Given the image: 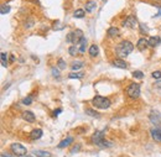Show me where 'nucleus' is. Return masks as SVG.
I'll return each mask as SVG.
<instances>
[{
    "mask_svg": "<svg viewBox=\"0 0 161 157\" xmlns=\"http://www.w3.org/2000/svg\"><path fill=\"white\" fill-rule=\"evenodd\" d=\"M66 42H67V43H73V42H75V33H73V31L70 32V33L66 36Z\"/></svg>",
    "mask_w": 161,
    "mask_h": 157,
    "instance_id": "nucleus-29",
    "label": "nucleus"
},
{
    "mask_svg": "<svg viewBox=\"0 0 161 157\" xmlns=\"http://www.w3.org/2000/svg\"><path fill=\"white\" fill-rule=\"evenodd\" d=\"M92 104L98 108V109H108L110 105H112V102L105 98V97H102V95H95L93 99H92Z\"/></svg>",
    "mask_w": 161,
    "mask_h": 157,
    "instance_id": "nucleus-2",
    "label": "nucleus"
},
{
    "mask_svg": "<svg viewBox=\"0 0 161 157\" xmlns=\"http://www.w3.org/2000/svg\"><path fill=\"white\" fill-rule=\"evenodd\" d=\"M61 111H62L61 109H58V110H55V111H53V116H57V115H58Z\"/></svg>",
    "mask_w": 161,
    "mask_h": 157,
    "instance_id": "nucleus-41",
    "label": "nucleus"
},
{
    "mask_svg": "<svg viewBox=\"0 0 161 157\" xmlns=\"http://www.w3.org/2000/svg\"><path fill=\"white\" fill-rule=\"evenodd\" d=\"M42 137V130L41 129H34L30 133V139L31 140H39Z\"/></svg>",
    "mask_w": 161,
    "mask_h": 157,
    "instance_id": "nucleus-12",
    "label": "nucleus"
},
{
    "mask_svg": "<svg viewBox=\"0 0 161 157\" xmlns=\"http://www.w3.org/2000/svg\"><path fill=\"white\" fill-rule=\"evenodd\" d=\"M155 5H156V6H160V5H161V0H155Z\"/></svg>",
    "mask_w": 161,
    "mask_h": 157,
    "instance_id": "nucleus-42",
    "label": "nucleus"
},
{
    "mask_svg": "<svg viewBox=\"0 0 161 157\" xmlns=\"http://www.w3.org/2000/svg\"><path fill=\"white\" fill-rule=\"evenodd\" d=\"M78 51H80V50H78L76 46H71V47L68 48V53H70L72 57H76L77 53H78Z\"/></svg>",
    "mask_w": 161,
    "mask_h": 157,
    "instance_id": "nucleus-26",
    "label": "nucleus"
},
{
    "mask_svg": "<svg viewBox=\"0 0 161 157\" xmlns=\"http://www.w3.org/2000/svg\"><path fill=\"white\" fill-rule=\"evenodd\" d=\"M107 35H108L109 37H117V36L120 35V31H119V28H117V27H109L108 31H107Z\"/></svg>",
    "mask_w": 161,
    "mask_h": 157,
    "instance_id": "nucleus-18",
    "label": "nucleus"
},
{
    "mask_svg": "<svg viewBox=\"0 0 161 157\" xmlns=\"http://www.w3.org/2000/svg\"><path fill=\"white\" fill-rule=\"evenodd\" d=\"M9 58H10V59H9L10 62H15V61H16V58H15V56H14V55H10V56H9Z\"/></svg>",
    "mask_w": 161,
    "mask_h": 157,
    "instance_id": "nucleus-39",
    "label": "nucleus"
},
{
    "mask_svg": "<svg viewBox=\"0 0 161 157\" xmlns=\"http://www.w3.org/2000/svg\"><path fill=\"white\" fill-rule=\"evenodd\" d=\"M126 94L130 99H138L140 97V84L139 83H131L126 88Z\"/></svg>",
    "mask_w": 161,
    "mask_h": 157,
    "instance_id": "nucleus-3",
    "label": "nucleus"
},
{
    "mask_svg": "<svg viewBox=\"0 0 161 157\" xmlns=\"http://www.w3.org/2000/svg\"><path fill=\"white\" fill-rule=\"evenodd\" d=\"M133 50H134V45H133L130 41H128V40L122 41V42L115 47L117 55H118L119 57H122V58L129 56V55L133 52Z\"/></svg>",
    "mask_w": 161,
    "mask_h": 157,
    "instance_id": "nucleus-1",
    "label": "nucleus"
},
{
    "mask_svg": "<svg viewBox=\"0 0 161 157\" xmlns=\"http://www.w3.org/2000/svg\"><path fill=\"white\" fill-rule=\"evenodd\" d=\"M72 142H73V137H72V136H67L66 139H63V140L57 145V147H58V149H65V147H68Z\"/></svg>",
    "mask_w": 161,
    "mask_h": 157,
    "instance_id": "nucleus-11",
    "label": "nucleus"
},
{
    "mask_svg": "<svg viewBox=\"0 0 161 157\" xmlns=\"http://www.w3.org/2000/svg\"><path fill=\"white\" fill-rule=\"evenodd\" d=\"M149 120L153 125L158 126L161 124V114L158 110H151V113L149 114Z\"/></svg>",
    "mask_w": 161,
    "mask_h": 157,
    "instance_id": "nucleus-5",
    "label": "nucleus"
},
{
    "mask_svg": "<svg viewBox=\"0 0 161 157\" xmlns=\"http://www.w3.org/2000/svg\"><path fill=\"white\" fill-rule=\"evenodd\" d=\"M83 77H84V73H83V72H80V73L72 72V73L68 74V78H70V79H82Z\"/></svg>",
    "mask_w": 161,
    "mask_h": 157,
    "instance_id": "nucleus-20",
    "label": "nucleus"
},
{
    "mask_svg": "<svg viewBox=\"0 0 161 157\" xmlns=\"http://www.w3.org/2000/svg\"><path fill=\"white\" fill-rule=\"evenodd\" d=\"M34 24H35L34 19H32V17H29V19H27V21H25L24 26H25V28H31V27L34 26Z\"/></svg>",
    "mask_w": 161,
    "mask_h": 157,
    "instance_id": "nucleus-28",
    "label": "nucleus"
},
{
    "mask_svg": "<svg viewBox=\"0 0 161 157\" xmlns=\"http://www.w3.org/2000/svg\"><path fill=\"white\" fill-rule=\"evenodd\" d=\"M1 66L4 68H6V66H7V56L4 52H1Z\"/></svg>",
    "mask_w": 161,
    "mask_h": 157,
    "instance_id": "nucleus-30",
    "label": "nucleus"
},
{
    "mask_svg": "<svg viewBox=\"0 0 161 157\" xmlns=\"http://www.w3.org/2000/svg\"><path fill=\"white\" fill-rule=\"evenodd\" d=\"M150 134H151V137H153L155 141L161 142V128H151Z\"/></svg>",
    "mask_w": 161,
    "mask_h": 157,
    "instance_id": "nucleus-10",
    "label": "nucleus"
},
{
    "mask_svg": "<svg viewBox=\"0 0 161 157\" xmlns=\"http://www.w3.org/2000/svg\"><path fill=\"white\" fill-rule=\"evenodd\" d=\"M24 157H36V156H34V155H31V156H29V155H26V156H24Z\"/></svg>",
    "mask_w": 161,
    "mask_h": 157,
    "instance_id": "nucleus-44",
    "label": "nucleus"
},
{
    "mask_svg": "<svg viewBox=\"0 0 161 157\" xmlns=\"http://www.w3.org/2000/svg\"><path fill=\"white\" fill-rule=\"evenodd\" d=\"M105 137H104V131H95L93 135H92V142L95 144L97 146H99V144L102 141H104Z\"/></svg>",
    "mask_w": 161,
    "mask_h": 157,
    "instance_id": "nucleus-7",
    "label": "nucleus"
},
{
    "mask_svg": "<svg viewBox=\"0 0 161 157\" xmlns=\"http://www.w3.org/2000/svg\"><path fill=\"white\" fill-rule=\"evenodd\" d=\"M80 45V47H78V50H80V52H85V48H87V38L85 37H83L82 40H80V42L78 43Z\"/></svg>",
    "mask_w": 161,
    "mask_h": 157,
    "instance_id": "nucleus-21",
    "label": "nucleus"
},
{
    "mask_svg": "<svg viewBox=\"0 0 161 157\" xmlns=\"http://www.w3.org/2000/svg\"><path fill=\"white\" fill-rule=\"evenodd\" d=\"M32 103V98L31 97H26L25 99H22V104H25V105H30Z\"/></svg>",
    "mask_w": 161,
    "mask_h": 157,
    "instance_id": "nucleus-36",
    "label": "nucleus"
},
{
    "mask_svg": "<svg viewBox=\"0 0 161 157\" xmlns=\"http://www.w3.org/2000/svg\"><path fill=\"white\" fill-rule=\"evenodd\" d=\"M84 113H85L87 115H89V116H93V118H98V116H99V113L95 111V110H93V109H90V108H87V109L84 110Z\"/></svg>",
    "mask_w": 161,
    "mask_h": 157,
    "instance_id": "nucleus-22",
    "label": "nucleus"
},
{
    "mask_svg": "<svg viewBox=\"0 0 161 157\" xmlns=\"http://www.w3.org/2000/svg\"><path fill=\"white\" fill-rule=\"evenodd\" d=\"M22 119H24L25 121H27V123H35L36 116H35V114H34L32 111L26 110V111L22 113Z\"/></svg>",
    "mask_w": 161,
    "mask_h": 157,
    "instance_id": "nucleus-9",
    "label": "nucleus"
},
{
    "mask_svg": "<svg viewBox=\"0 0 161 157\" xmlns=\"http://www.w3.org/2000/svg\"><path fill=\"white\" fill-rule=\"evenodd\" d=\"M52 76H53V77H57V78L60 77V71H58L56 67H55V68H52Z\"/></svg>",
    "mask_w": 161,
    "mask_h": 157,
    "instance_id": "nucleus-37",
    "label": "nucleus"
},
{
    "mask_svg": "<svg viewBox=\"0 0 161 157\" xmlns=\"http://www.w3.org/2000/svg\"><path fill=\"white\" fill-rule=\"evenodd\" d=\"M151 77H153L154 79H156V81H160L161 79V72L160 71H155V72H153Z\"/></svg>",
    "mask_w": 161,
    "mask_h": 157,
    "instance_id": "nucleus-33",
    "label": "nucleus"
},
{
    "mask_svg": "<svg viewBox=\"0 0 161 157\" xmlns=\"http://www.w3.org/2000/svg\"><path fill=\"white\" fill-rule=\"evenodd\" d=\"M53 27H55L53 30H62V28H65V25H63V24H61L60 21H56Z\"/></svg>",
    "mask_w": 161,
    "mask_h": 157,
    "instance_id": "nucleus-34",
    "label": "nucleus"
},
{
    "mask_svg": "<svg viewBox=\"0 0 161 157\" xmlns=\"http://www.w3.org/2000/svg\"><path fill=\"white\" fill-rule=\"evenodd\" d=\"M1 156L2 157H11V155H9V154H1Z\"/></svg>",
    "mask_w": 161,
    "mask_h": 157,
    "instance_id": "nucleus-43",
    "label": "nucleus"
},
{
    "mask_svg": "<svg viewBox=\"0 0 161 157\" xmlns=\"http://www.w3.org/2000/svg\"><path fill=\"white\" fill-rule=\"evenodd\" d=\"M139 26H140V32H141V33H148L149 28H148V26H146V25H144V24H139Z\"/></svg>",
    "mask_w": 161,
    "mask_h": 157,
    "instance_id": "nucleus-35",
    "label": "nucleus"
},
{
    "mask_svg": "<svg viewBox=\"0 0 161 157\" xmlns=\"http://www.w3.org/2000/svg\"><path fill=\"white\" fill-rule=\"evenodd\" d=\"M10 150H11L12 155H15V156H19V157L26 156V152H27L26 147H24L21 144H17V142H14V144H11V146H10Z\"/></svg>",
    "mask_w": 161,
    "mask_h": 157,
    "instance_id": "nucleus-4",
    "label": "nucleus"
},
{
    "mask_svg": "<svg viewBox=\"0 0 161 157\" xmlns=\"http://www.w3.org/2000/svg\"><path fill=\"white\" fill-rule=\"evenodd\" d=\"M95 7H97V2H95L94 0H89V1H87V2H85V6H84V9H85V11H87V12H93Z\"/></svg>",
    "mask_w": 161,
    "mask_h": 157,
    "instance_id": "nucleus-14",
    "label": "nucleus"
},
{
    "mask_svg": "<svg viewBox=\"0 0 161 157\" xmlns=\"http://www.w3.org/2000/svg\"><path fill=\"white\" fill-rule=\"evenodd\" d=\"M75 147H76V149H73V150H72V154H73V152H77V151H80V145H76V146H75Z\"/></svg>",
    "mask_w": 161,
    "mask_h": 157,
    "instance_id": "nucleus-40",
    "label": "nucleus"
},
{
    "mask_svg": "<svg viewBox=\"0 0 161 157\" xmlns=\"http://www.w3.org/2000/svg\"><path fill=\"white\" fill-rule=\"evenodd\" d=\"M84 15H85V11H84L83 9H77V10L73 12V16H75L76 19H82V17H84Z\"/></svg>",
    "mask_w": 161,
    "mask_h": 157,
    "instance_id": "nucleus-23",
    "label": "nucleus"
},
{
    "mask_svg": "<svg viewBox=\"0 0 161 157\" xmlns=\"http://www.w3.org/2000/svg\"><path fill=\"white\" fill-rule=\"evenodd\" d=\"M136 47L140 50V51H144L149 47V38H145V37H141L139 38L138 43H136Z\"/></svg>",
    "mask_w": 161,
    "mask_h": 157,
    "instance_id": "nucleus-8",
    "label": "nucleus"
},
{
    "mask_svg": "<svg viewBox=\"0 0 161 157\" xmlns=\"http://www.w3.org/2000/svg\"><path fill=\"white\" fill-rule=\"evenodd\" d=\"M154 87H155V88H158V89H161V79L160 81H156V82H155Z\"/></svg>",
    "mask_w": 161,
    "mask_h": 157,
    "instance_id": "nucleus-38",
    "label": "nucleus"
},
{
    "mask_svg": "<svg viewBox=\"0 0 161 157\" xmlns=\"http://www.w3.org/2000/svg\"><path fill=\"white\" fill-rule=\"evenodd\" d=\"M133 77L134 78H138V79H143L144 78V73L140 72V71H134L133 72Z\"/></svg>",
    "mask_w": 161,
    "mask_h": 157,
    "instance_id": "nucleus-32",
    "label": "nucleus"
},
{
    "mask_svg": "<svg viewBox=\"0 0 161 157\" xmlns=\"http://www.w3.org/2000/svg\"><path fill=\"white\" fill-rule=\"evenodd\" d=\"M136 25H138V20H136V17L133 16V15L128 16V17L123 21V26H125V27H128V28H134Z\"/></svg>",
    "mask_w": 161,
    "mask_h": 157,
    "instance_id": "nucleus-6",
    "label": "nucleus"
},
{
    "mask_svg": "<svg viewBox=\"0 0 161 157\" xmlns=\"http://www.w3.org/2000/svg\"><path fill=\"white\" fill-rule=\"evenodd\" d=\"M73 33H75V42H73V43L78 45V43L80 42V40L84 37V36H83V31L80 30V28H77L76 31H73Z\"/></svg>",
    "mask_w": 161,
    "mask_h": 157,
    "instance_id": "nucleus-17",
    "label": "nucleus"
},
{
    "mask_svg": "<svg viewBox=\"0 0 161 157\" xmlns=\"http://www.w3.org/2000/svg\"><path fill=\"white\" fill-rule=\"evenodd\" d=\"M57 68L66 69V62L63 61V58H58V61H57Z\"/></svg>",
    "mask_w": 161,
    "mask_h": 157,
    "instance_id": "nucleus-31",
    "label": "nucleus"
},
{
    "mask_svg": "<svg viewBox=\"0 0 161 157\" xmlns=\"http://www.w3.org/2000/svg\"><path fill=\"white\" fill-rule=\"evenodd\" d=\"M113 66L115 68H120V69H125L128 67V64L125 63V61H123L122 58H118V59H114L113 61Z\"/></svg>",
    "mask_w": 161,
    "mask_h": 157,
    "instance_id": "nucleus-13",
    "label": "nucleus"
},
{
    "mask_svg": "<svg viewBox=\"0 0 161 157\" xmlns=\"http://www.w3.org/2000/svg\"><path fill=\"white\" fill-rule=\"evenodd\" d=\"M83 67V62H80V61H76V62H73L72 63V66H71V68H72V71H78Z\"/></svg>",
    "mask_w": 161,
    "mask_h": 157,
    "instance_id": "nucleus-24",
    "label": "nucleus"
},
{
    "mask_svg": "<svg viewBox=\"0 0 161 157\" xmlns=\"http://www.w3.org/2000/svg\"><path fill=\"white\" fill-rule=\"evenodd\" d=\"M99 147H103V149H109V147H113V142L108 141V140H104L99 144Z\"/></svg>",
    "mask_w": 161,
    "mask_h": 157,
    "instance_id": "nucleus-25",
    "label": "nucleus"
},
{
    "mask_svg": "<svg viewBox=\"0 0 161 157\" xmlns=\"http://www.w3.org/2000/svg\"><path fill=\"white\" fill-rule=\"evenodd\" d=\"M10 6L9 5H5V4H2L1 5V9H0V14L1 15H5V14H7V12H10Z\"/></svg>",
    "mask_w": 161,
    "mask_h": 157,
    "instance_id": "nucleus-27",
    "label": "nucleus"
},
{
    "mask_svg": "<svg viewBox=\"0 0 161 157\" xmlns=\"http://www.w3.org/2000/svg\"><path fill=\"white\" fill-rule=\"evenodd\" d=\"M161 43V38L159 36H154V37H150L149 38V46L150 47H156Z\"/></svg>",
    "mask_w": 161,
    "mask_h": 157,
    "instance_id": "nucleus-16",
    "label": "nucleus"
},
{
    "mask_svg": "<svg viewBox=\"0 0 161 157\" xmlns=\"http://www.w3.org/2000/svg\"><path fill=\"white\" fill-rule=\"evenodd\" d=\"M98 53H99L98 46H97V45H92V46L89 47V55H90V57H97Z\"/></svg>",
    "mask_w": 161,
    "mask_h": 157,
    "instance_id": "nucleus-19",
    "label": "nucleus"
},
{
    "mask_svg": "<svg viewBox=\"0 0 161 157\" xmlns=\"http://www.w3.org/2000/svg\"><path fill=\"white\" fill-rule=\"evenodd\" d=\"M32 155L36 157H52L51 152H48V151H41V150H34L32 151Z\"/></svg>",
    "mask_w": 161,
    "mask_h": 157,
    "instance_id": "nucleus-15",
    "label": "nucleus"
}]
</instances>
